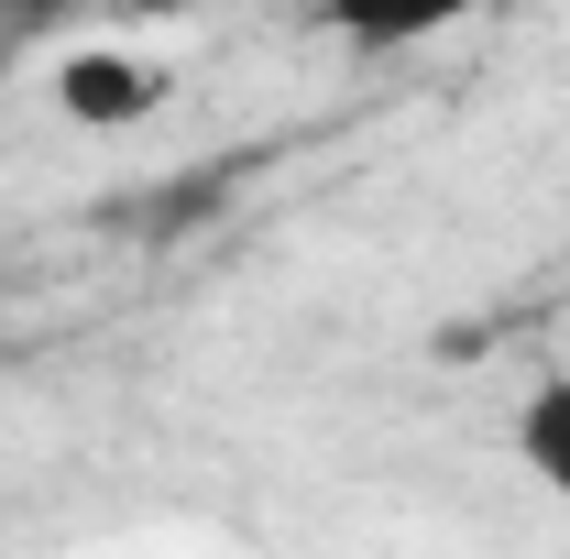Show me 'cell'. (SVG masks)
I'll list each match as a JSON object with an SVG mask.
<instances>
[{
    "label": "cell",
    "instance_id": "1",
    "mask_svg": "<svg viewBox=\"0 0 570 559\" xmlns=\"http://www.w3.org/2000/svg\"><path fill=\"white\" fill-rule=\"evenodd\" d=\"M56 99H67V121H132V110H154V67L110 56V45H88V56L56 67Z\"/></svg>",
    "mask_w": 570,
    "mask_h": 559
},
{
    "label": "cell",
    "instance_id": "2",
    "mask_svg": "<svg viewBox=\"0 0 570 559\" xmlns=\"http://www.w3.org/2000/svg\"><path fill=\"white\" fill-rule=\"evenodd\" d=\"M483 0H318V22L330 33H352V45H417V33H450V22H472Z\"/></svg>",
    "mask_w": 570,
    "mask_h": 559
},
{
    "label": "cell",
    "instance_id": "3",
    "mask_svg": "<svg viewBox=\"0 0 570 559\" xmlns=\"http://www.w3.org/2000/svg\"><path fill=\"white\" fill-rule=\"evenodd\" d=\"M515 461H527V472L570 504V373L527 384V406H515Z\"/></svg>",
    "mask_w": 570,
    "mask_h": 559
}]
</instances>
